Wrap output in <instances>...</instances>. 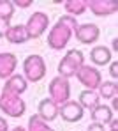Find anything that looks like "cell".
<instances>
[{
    "label": "cell",
    "instance_id": "30",
    "mask_svg": "<svg viewBox=\"0 0 118 131\" xmlns=\"http://www.w3.org/2000/svg\"><path fill=\"white\" fill-rule=\"evenodd\" d=\"M109 108L113 110V112H116V108H118V99H116V97L111 99V106H109Z\"/></svg>",
    "mask_w": 118,
    "mask_h": 131
},
{
    "label": "cell",
    "instance_id": "20",
    "mask_svg": "<svg viewBox=\"0 0 118 131\" xmlns=\"http://www.w3.org/2000/svg\"><path fill=\"white\" fill-rule=\"evenodd\" d=\"M26 131H55L48 122H44L42 119H39L37 115H32L28 119V124H26Z\"/></svg>",
    "mask_w": 118,
    "mask_h": 131
},
{
    "label": "cell",
    "instance_id": "17",
    "mask_svg": "<svg viewBox=\"0 0 118 131\" xmlns=\"http://www.w3.org/2000/svg\"><path fill=\"white\" fill-rule=\"evenodd\" d=\"M83 110H94L97 105H100V97H99V94H97V90H83V92H79V101H78Z\"/></svg>",
    "mask_w": 118,
    "mask_h": 131
},
{
    "label": "cell",
    "instance_id": "28",
    "mask_svg": "<svg viewBox=\"0 0 118 131\" xmlns=\"http://www.w3.org/2000/svg\"><path fill=\"white\" fill-rule=\"evenodd\" d=\"M108 128H109V131H118V121H116V119H113V121L108 124Z\"/></svg>",
    "mask_w": 118,
    "mask_h": 131
},
{
    "label": "cell",
    "instance_id": "16",
    "mask_svg": "<svg viewBox=\"0 0 118 131\" xmlns=\"http://www.w3.org/2000/svg\"><path fill=\"white\" fill-rule=\"evenodd\" d=\"M5 39L11 44H23L28 41V36H26V30L23 25H11L5 34Z\"/></svg>",
    "mask_w": 118,
    "mask_h": 131
},
{
    "label": "cell",
    "instance_id": "2",
    "mask_svg": "<svg viewBox=\"0 0 118 131\" xmlns=\"http://www.w3.org/2000/svg\"><path fill=\"white\" fill-rule=\"evenodd\" d=\"M48 73L46 60L41 55H28L23 60V76L28 83L41 82Z\"/></svg>",
    "mask_w": 118,
    "mask_h": 131
},
{
    "label": "cell",
    "instance_id": "27",
    "mask_svg": "<svg viewBox=\"0 0 118 131\" xmlns=\"http://www.w3.org/2000/svg\"><path fill=\"white\" fill-rule=\"evenodd\" d=\"M0 131H9V122L5 117H0Z\"/></svg>",
    "mask_w": 118,
    "mask_h": 131
},
{
    "label": "cell",
    "instance_id": "4",
    "mask_svg": "<svg viewBox=\"0 0 118 131\" xmlns=\"http://www.w3.org/2000/svg\"><path fill=\"white\" fill-rule=\"evenodd\" d=\"M72 34H74V30L62 25L60 21H56L48 32V46L55 51H60L69 44V41L72 39Z\"/></svg>",
    "mask_w": 118,
    "mask_h": 131
},
{
    "label": "cell",
    "instance_id": "29",
    "mask_svg": "<svg viewBox=\"0 0 118 131\" xmlns=\"http://www.w3.org/2000/svg\"><path fill=\"white\" fill-rule=\"evenodd\" d=\"M116 50H118V39L113 37L111 39V53H116Z\"/></svg>",
    "mask_w": 118,
    "mask_h": 131
},
{
    "label": "cell",
    "instance_id": "8",
    "mask_svg": "<svg viewBox=\"0 0 118 131\" xmlns=\"http://www.w3.org/2000/svg\"><path fill=\"white\" fill-rule=\"evenodd\" d=\"M83 115H85L83 106L78 101H74V99H69L67 103L60 105V108H58V117H62V121L64 122H69V124L79 122L83 119Z\"/></svg>",
    "mask_w": 118,
    "mask_h": 131
},
{
    "label": "cell",
    "instance_id": "3",
    "mask_svg": "<svg viewBox=\"0 0 118 131\" xmlns=\"http://www.w3.org/2000/svg\"><path fill=\"white\" fill-rule=\"evenodd\" d=\"M0 112L5 113L11 119H20L26 112V103H25V99L21 96L2 92L0 94Z\"/></svg>",
    "mask_w": 118,
    "mask_h": 131
},
{
    "label": "cell",
    "instance_id": "18",
    "mask_svg": "<svg viewBox=\"0 0 118 131\" xmlns=\"http://www.w3.org/2000/svg\"><path fill=\"white\" fill-rule=\"evenodd\" d=\"M116 92H118V85H116V82H113V80H106V82L102 80L100 85L97 87V94H99L100 99L111 101L113 97H116Z\"/></svg>",
    "mask_w": 118,
    "mask_h": 131
},
{
    "label": "cell",
    "instance_id": "26",
    "mask_svg": "<svg viewBox=\"0 0 118 131\" xmlns=\"http://www.w3.org/2000/svg\"><path fill=\"white\" fill-rule=\"evenodd\" d=\"M86 131H106V126H102V124H99V122H92Z\"/></svg>",
    "mask_w": 118,
    "mask_h": 131
},
{
    "label": "cell",
    "instance_id": "24",
    "mask_svg": "<svg viewBox=\"0 0 118 131\" xmlns=\"http://www.w3.org/2000/svg\"><path fill=\"white\" fill-rule=\"evenodd\" d=\"M9 27H11V20H4V18H0V37H5Z\"/></svg>",
    "mask_w": 118,
    "mask_h": 131
},
{
    "label": "cell",
    "instance_id": "22",
    "mask_svg": "<svg viewBox=\"0 0 118 131\" xmlns=\"http://www.w3.org/2000/svg\"><path fill=\"white\" fill-rule=\"evenodd\" d=\"M58 21L62 23V25H65V27H69L71 30H76L78 28V20L76 18H72V16H69V14H62L60 18H58Z\"/></svg>",
    "mask_w": 118,
    "mask_h": 131
},
{
    "label": "cell",
    "instance_id": "31",
    "mask_svg": "<svg viewBox=\"0 0 118 131\" xmlns=\"http://www.w3.org/2000/svg\"><path fill=\"white\" fill-rule=\"evenodd\" d=\"M11 131H26V128H23V126H14Z\"/></svg>",
    "mask_w": 118,
    "mask_h": 131
},
{
    "label": "cell",
    "instance_id": "14",
    "mask_svg": "<svg viewBox=\"0 0 118 131\" xmlns=\"http://www.w3.org/2000/svg\"><path fill=\"white\" fill-rule=\"evenodd\" d=\"M16 67H18V57L14 53L9 51L0 53V80H7L9 76H12Z\"/></svg>",
    "mask_w": 118,
    "mask_h": 131
},
{
    "label": "cell",
    "instance_id": "19",
    "mask_svg": "<svg viewBox=\"0 0 118 131\" xmlns=\"http://www.w3.org/2000/svg\"><path fill=\"white\" fill-rule=\"evenodd\" d=\"M64 9H65V14H69L72 18L81 16L88 11L86 9V0H67V2H64Z\"/></svg>",
    "mask_w": 118,
    "mask_h": 131
},
{
    "label": "cell",
    "instance_id": "5",
    "mask_svg": "<svg viewBox=\"0 0 118 131\" xmlns=\"http://www.w3.org/2000/svg\"><path fill=\"white\" fill-rule=\"evenodd\" d=\"M25 30H26V36H28V41L30 39H39L49 27V16L42 11H37L34 14H30V18L26 20V23L23 25Z\"/></svg>",
    "mask_w": 118,
    "mask_h": 131
},
{
    "label": "cell",
    "instance_id": "10",
    "mask_svg": "<svg viewBox=\"0 0 118 131\" xmlns=\"http://www.w3.org/2000/svg\"><path fill=\"white\" fill-rule=\"evenodd\" d=\"M86 9L97 18H106L118 11V2L116 0H90L86 2Z\"/></svg>",
    "mask_w": 118,
    "mask_h": 131
},
{
    "label": "cell",
    "instance_id": "21",
    "mask_svg": "<svg viewBox=\"0 0 118 131\" xmlns=\"http://www.w3.org/2000/svg\"><path fill=\"white\" fill-rule=\"evenodd\" d=\"M16 9L12 5V0H0V18L4 20H12Z\"/></svg>",
    "mask_w": 118,
    "mask_h": 131
},
{
    "label": "cell",
    "instance_id": "6",
    "mask_svg": "<svg viewBox=\"0 0 118 131\" xmlns=\"http://www.w3.org/2000/svg\"><path fill=\"white\" fill-rule=\"evenodd\" d=\"M48 92H49V99L60 106L71 99V83L65 78L55 76V78H51V82L48 85Z\"/></svg>",
    "mask_w": 118,
    "mask_h": 131
},
{
    "label": "cell",
    "instance_id": "13",
    "mask_svg": "<svg viewBox=\"0 0 118 131\" xmlns=\"http://www.w3.org/2000/svg\"><path fill=\"white\" fill-rule=\"evenodd\" d=\"M58 105L55 103V101H51L49 97H46V99H42L41 103H39V106H37V117L39 119H42L44 122H53L56 117H58Z\"/></svg>",
    "mask_w": 118,
    "mask_h": 131
},
{
    "label": "cell",
    "instance_id": "15",
    "mask_svg": "<svg viewBox=\"0 0 118 131\" xmlns=\"http://www.w3.org/2000/svg\"><path fill=\"white\" fill-rule=\"evenodd\" d=\"M90 117H92V122H99V124L106 126L115 119V112L108 105H97L94 110H90Z\"/></svg>",
    "mask_w": 118,
    "mask_h": 131
},
{
    "label": "cell",
    "instance_id": "1",
    "mask_svg": "<svg viewBox=\"0 0 118 131\" xmlns=\"http://www.w3.org/2000/svg\"><path fill=\"white\" fill-rule=\"evenodd\" d=\"M83 64H85V53H83L81 50L71 48V50L65 53V57H62L60 62H58V67H56L58 76L69 80V78H72V76H76L78 69H79Z\"/></svg>",
    "mask_w": 118,
    "mask_h": 131
},
{
    "label": "cell",
    "instance_id": "7",
    "mask_svg": "<svg viewBox=\"0 0 118 131\" xmlns=\"http://www.w3.org/2000/svg\"><path fill=\"white\" fill-rule=\"evenodd\" d=\"M76 78H78V82L86 89V90H97V87H99L100 82H102L100 71H99L97 67L88 66V64H83L79 69H78Z\"/></svg>",
    "mask_w": 118,
    "mask_h": 131
},
{
    "label": "cell",
    "instance_id": "23",
    "mask_svg": "<svg viewBox=\"0 0 118 131\" xmlns=\"http://www.w3.org/2000/svg\"><path fill=\"white\" fill-rule=\"evenodd\" d=\"M32 0H12V5H14V9H28V7H32Z\"/></svg>",
    "mask_w": 118,
    "mask_h": 131
},
{
    "label": "cell",
    "instance_id": "9",
    "mask_svg": "<svg viewBox=\"0 0 118 131\" xmlns=\"http://www.w3.org/2000/svg\"><path fill=\"white\" fill-rule=\"evenodd\" d=\"M72 37H76L81 44H95L100 37V28L95 23H83V25H78Z\"/></svg>",
    "mask_w": 118,
    "mask_h": 131
},
{
    "label": "cell",
    "instance_id": "25",
    "mask_svg": "<svg viewBox=\"0 0 118 131\" xmlns=\"http://www.w3.org/2000/svg\"><path fill=\"white\" fill-rule=\"evenodd\" d=\"M109 76L113 78V82H116V76H118V62L116 60H111V64H109Z\"/></svg>",
    "mask_w": 118,
    "mask_h": 131
},
{
    "label": "cell",
    "instance_id": "11",
    "mask_svg": "<svg viewBox=\"0 0 118 131\" xmlns=\"http://www.w3.org/2000/svg\"><path fill=\"white\" fill-rule=\"evenodd\" d=\"M90 60L94 67H102V66H109L113 60V53L108 46L104 44H97L90 50Z\"/></svg>",
    "mask_w": 118,
    "mask_h": 131
},
{
    "label": "cell",
    "instance_id": "12",
    "mask_svg": "<svg viewBox=\"0 0 118 131\" xmlns=\"http://www.w3.org/2000/svg\"><path fill=\"white\" fill-rule=\"evenodd\" d=\"M26 89H28V82L25 80V76H23V74L14 73L12 76H9V78L5 80L2 92H9V94L21 96V94H25V92H26Z\"/></svg>",
    "mask_w": 118,
    "mask_h": 131
}]
</instances>
